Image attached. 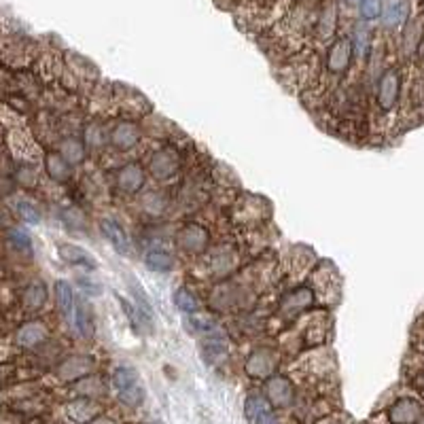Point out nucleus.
<instances>
[{
	"label": "nucleus",
	"instance_id": "1",
	"mask_svg": "<svg viewBox=\"0 0 424 424\" xmlns=\"http://www.w3.org/2000/svg\"><path fill=\"white\" fill-rule=\"evenodd\" d=\"M112 389L117 393L119 401L126 403L128 407H136L142 403L144 399V391H142V384L138 380V373L132 367H117L112 373Z\"/></svg>",
	"mask_w": 424,
	"mask_h": 424
},
{
	"label": "nucleus",
	"instance_id": "2",
	"mask_svg": "<svg viewBox=\"0 0 424 424\" xmlns=\"http://www.w3.org/2000/svg\"><path fill=\"white\" fill-rule=\"evenodd\" d=\"M276 367H278V353H274L272 348L253 350L244 363V371L255 380H267L269 375H274Z\"/></svg>",
	"mask_w": 424,
	"mask_h": 424
},
{
	"label": "nucleus",
	"instance_id": "3",
	"mask_svg": "<svg viewBox=\"0 0 424 424\" xmlns=\"http://www.w3.org/2000/svg\"><path fill=\"white\" fill-rule=\"evenodd\" d=\"M401 92V74L397 68H389L387 72H382L380 83H378V106L389 112L395 108Z\"/></svg>",
	"mask_w": 424,
	"mask_h": 424
},
{
	"label": "nucleus",
	"instance_id": "4",
	"mask_svg": "<svg viewBox=\"0 0 424 424\" xmlns=\"http://www.w3.org/2000/svg\"><path fill=\"white\" fill-rule=\"evenodd\" d=\"M265 397L276 409H285L293 403L295 391L293 382L287 375H269L265 380Z\"/></svg>",
	"mask_w": 424,
	"mask_h": 424
},
{
	"label": "nucleus",
	"instance_id": "5",
	"mask_svg": "<svg viewBox=\"0 0 424 424\" xmlns=\"http://www.w3.org/2000/svg\"><path fill=\"white\" fill-rule=\"evenodd\" d=\"M176 244H178V248L183 253L200 255V253H204L208 248V231L198 223H189L178 231Z\"/></svg>",
	"mask_w": 424,
	"mask_h": 424
},
{
	"label": "nucleus",
	"instance_id": "6",
	"mask_svg": "<svg viewBox=\"0 0 424 424\" xmlns=\"http://www.w3.org/2000/svg\"><path fill=\"white\" fill-rule=\"evenodd\" d=\"M422 418H424V405L412 397H401L389 407V420L393 424H420Z\"/></svg>",
	"mask_w": 424,
	"mask_h": 424
},
{
	"label": "nucleus",
	"instance_id": "7",
	"mask_svg": "<svg viewBox=\"0 0 424 424\" xmlns=\"http://www.w3.org/2000/svg\"><path fill=\"white\" fill-rule=\"evenodd\" d=\"M355 56V45L348 36H341L337 41L329 47L327 51V70L331 74H341L346 68L350 66Z\"/></svg>",
	"mask_w": 424,
	"mask_h": 424
},
{
	"label": "nucleus",
	"instance_id": "8",
	"mask_svg": "<svg viewBox=\"0 0 424 424\" xmlns=\"http://www.w3.org/2000/svg\"><path fill=\"white\" fill-rule=\"evenodd\" d=\"M244 414L251 424H278L272 403L267 401L265 395H259V393H253L246 397Z\"/></svg>",
	"mask_w": 424,
	"mask_h": 424
},
{
	"label": "nucleus",
	"instance_id": "9",
	"mask_svg": "<svg viewBox=\"0 0 424 424\" xmlns=\"http://www.w3.org/2000/svg\"><path fill=\"white\" fill-rule=\"evenodd\" d=\"M149 170H151V176L155 180H168L174 176V172L178 170V155L174 149H160L153 153L151 158V164H149Z\"/></svg>",
	"mask_w": 424,
	"mask_h": 424
},
{
	"label": "nucleus",
	"instance_id": "10",
	"mask_svg": "<svg viewBox=\"0 0 424 424\" xmlns=\"http://www.w3.org/2000/svg\"><path fill=\"white\" fill-rule=\"evenodd\" d=\"M47 337H49V329L45 327L43 321H28L17 329L15 344L24 350H34L41 344H45Z\"/></svg>",
	"mask_w": 424,
	"mask_h": 424
},
{
	"label": "nucleus",
	"instance_id": "11",
	"mask_svg": "<svg viewBox=\"0 0 424 424\" xmlns=\"http://www.w3.org/2000/svg\"><path fill=\"white\" fill-rule=\"evenodd\" d=\"M108 142L117 151H130L140 142V126L134 121H119L108 134Z\"/></svg>",
	"mask_w": 424,
	"mask_h": 424
},
{
	"label": "nucleus",
	"instance_id": "12",
	"mask_svg": "<svg viewBox=\"0 0 424 424\" xmlns=\"http://www.w3.org/2000/svg\"><path fill=\"white\" fill-rule=\"evenodd\" d=\"M100 405L90 399V397H79L66 405V416L70 422L74 424H90L92 420H96L100 416Z\"/></svg>",
	"mask_w": 424,
	"mask_h": 424
},
{
	"label": "nucleus",
	"instance_id": "13",
	"mask_svg": "<svg viewBox=\"0 0 424 424\" xmlns=\"http://www.w3.org/2000/svg\"><path fill=\"white\" fill-rule=\"evenodd\" d=\"M94 367V359L92 357H85V355H74V357H68L64 363L58 365V378L64 380V382H74L79 378H85Z\"/></svg>",
	"mask_w": 424,
	"mask_h": 424
},
{
	"label": "nucleus",
	"instance_id": "14",
	"mask_svg": "<svg viewBox=\"0 0 424 424\" xmlns=\"http://www.w3.org/2000/svg\"><path fill=\"white\" fill-rule=\"evenodd\" d=\"M100 229H102V236L108 240V244L117 251V253H121V255H130V238H128V234H126V229H124V225L121 223H117V221H112V219H102L100 221Z\"/></svg>",
	"mask_w": 424,
	"mask_h": 424
},
{
	"label": "nucleus",
	"instance_id": "15",
	"mask_svg": "<svg viewBox=\"0 0 424 424\" xmlns=\"http://www.w3.org/2000/svg\"><path fill=\"white\" fill-rule=\"evenodd\" d=\"M144 185V170L138 164H128L117 172V187L128 196H134Z\"/></svg>",
	"mask_w": 424,
	"mask_h": 424
},
{
	"label": "nucleus",
	"instance_id": "16",
	"mask_svg": "<svg viewBox=\"0 0 424 424\" xmlns=\"http://www.w3.org/2000/svg\"><path fill=\"white\" fill-rule=\"evenodd\" d=\"M76 301H79V297L74 295L72 287H70L66 280H58V282H56V303H58V307H60L62 316L68 321V325H72V321H74Z\"/></svg>",
	"mask_w": 424,
	"mask_h": 424
},
{
	"label": "nucleus",
	"instance_id": "17",
	"mask_svg": "<svg viewBox=\"0 0 424 424\" xmlns=\"http://www.w3.org/2000/svg\"><path fill=\"white\" fill-rule=\"evenodd\" d=\"M60 259L64 261V263H68V265H79V267H85V269H96L98 267V263H96V259L90 255V253H85L83 248H79V246H72V244H60Z\"/></svg>",
	"mask_w": 424,
	"mask_h": 424
},
{
	"label": "nucleus",
	"instance_id": "18",
	"mask_svg": "<svg viewBox=\"0 0 424 424\" xmlns=\"http://www.w3.org/2000/svg\"><path fill=\"white\" fill-rule=\"evenodd\" d=\"M45 168L49 178L56 183H68L72 176V166L62 158V153H49L45 158Z\"/></svg>",
	"mask_w": 424,
	"mask_h": 424
},
{
	"label": "nucleus",
	"instance_id": "19",
	"mask_svg": "<svg viewBox=\"0 0 424 424\" xmlns=\"http://www.w3.org/2000/svg\"><path fill=\"white\" fill-rule=\"evenodd\" d=\"M22 301L28 310H41V307L47 303V287L41 280H34L24 289Z\"/></svg>",
	"mask_w": 424,
	"mask_h": 424
},
{
	"label": "nucleus",
	"instance_id": "20",
	"mask_svg": "<svg viewBox=\"0 0 424 424\" xmlns=\"http://www.w3.org/2000/svg\"><path fill=\"white\" fill-rule=\"evenodd\" d=\"M225 353H227V341H225V337H223V335H217V333L210 331V335L202 341V355H204V361L212 365V363L221 361V359L225 357Z\"/></svg>",
	"mask_w": 424,
	"mask_h": 424
},
{
	"label": "nucleus",
	"instance_id": "21",
	"mask_svg": "<svg viewBox=\"0 0 424 424\" xmlns=\"http://www.w3.org/2000/svg\"><path fill=\"white\" fill-rule=\"evenodd\" d=\"M60 153H62V158L70 166H76V164H83L85 162L87 146L79 138H64L62 144H60Z\"/></svg>",
	"mask_w": 424,
	"mask_h": 424
},
{
	"label": "nucleus",
	"instance_id": "22",
	"mask_svg": "<svg viewBox=\"0 0 424 424\" xmlns=\"http://www.w3.org/2000/svg\"><path fill=\"white\" fill-rule=\"evenodd\" d=\"M144 265L151 269V272H170V269L174 267V257L172 253L164 251V248H153L144 255Z\"/></svg>",
	"mask_w": 424,
	"mask_h": 424
},
{
	"label": "nucleus",
	"instance_id": "23",
	"mask_svg": "<svg viewBox=\"0 0 424 424\" xmlns=\"http://www.w3.org/2000/svg\"><path fill=\"white\" fill-rule=\"evenodd\" d=\"M310 303H312V291L305 289V287H301V289H295V291L282 301V310H287V312H297V310H301V307L310 305Z\"/></svg>",
	"mask_w": 424,
	"mask_h": 424
},
{
	"label": "nucleus",
	"instance_id": "24",
	"mask_svg": "<svg viewBox=\"0 0 424 424\" xmlns=\"http://www.w3.org/2000/svg\"><path fill=\"white\" fill-rule=\"evenodd\" d=\"M174 303H176L178 310L185 312V314H196V312H200V307H202L198 297L191 293L189 289H178L174 293Z\"/></svg>",
	"mask_w": 424,
	"mask_h": 424
},
{
	"label": "nucleus",
	"instance_id": "25",
	"mask_svg": "<svg viewBox=\"0 0 424 424\" xmlns=\"http://www.w3.org/2000/svg\"><path fill=\"white\" fill-rule=\"evenodd\" d=\"M9 244L19 253H32V238L26 229H11L9 231Z\"/></svg>",
	"mask_w": 424,
	"mask_h": 424
},
{
	"label": "nucleus",
	"instance_id": "26",
	"mask_svg": "<svg viewBox=\"0 0 424 424\" xmlns=\"http://www.w3.org/2000/svg\"><path fill=\"white\" fill-rule=\"evenodd\" d=\"M104 140H106V134H104L102 126L98 121L90 124L87 130H85V144L92 146V149H98V146L104 144Z\"/></svg>",
	"mask_w": 424,
	"mask_h": 424
},
{
	"label": "nucleus",
	"instance_id": "27",
	"mask_svg": "<svg viewBox=\"0 0 424 424\" xmlns=\"http://www.w3.org/2000/svg\"><path fill=\"white\" fill-rule=\"evenodd\" d=\"M62 219H64V223H66L72 231H74V229H85V223H87L85 214H83L81 210H76V208H68V210H64Z\"/></svg>",
	"mask_w": 424,
	"mask_h": 424
},
{
	"label": "nucleus",
	"instance_id": "28",
	"mask_svg": "<svg viewBox=\"0 0 424 424\" xmlns=\"http://www.w3.org/2000/svg\"><path fill=\"white\" fill-rule=\"evenodd\" d=\"M17 214L24 219V221H28V223H38L41 221V212L36 210V206L32 204V202H28V200H22V202H17Z\"/></svg>",
	"mask_w": 424,
	"mask_h": 424
},
{
	"label": "nucleus",
	"instance_id": "29",
	"mask_svg": "<svg viewBox=\"0 0 424 424\" xmlns=\"http://www.w3.org/2000/svg\"><path fill=\"white\" fill-rule=\"evenodd\" d=\"M359 9L365 19H378L382 15V0H361Z\"/></svg>",
	"mask_w": 424,
	"mask_h": 424
},
{
	"label": "nucleus",
	"instance_id": "30",
	"mask_svg": "<svg viewBox=\"0 0 424 424\" xmlns=\"http://www.w3.org/2000/svg\"><path fill=\"white\" fill-rule=\"evenodd\" d=\"M17 180H19V185H24V187H34V185L38 183V174H36L34 166L22 164V166L17 168Z\"/></svg>",
	"mask_w": 424,
	"mask_h": 424
},
{
	"label": "nucleus",
	"instance_id": "31",
	"mask_svg": "<svg viewBox=\"0 0 424 424\" xmlns=\"http://www.w3.org/2000/svg\"><path fill=\"white\" fill-rule=\"evenodd\" d=\"M405 17H407V5L399 3L387 13V19H384V22H387V26H401L405 22Z\"/></svg>",
	"mask_w": 424,
	"mask_h": 424
},
{
	"label": "nucleus",
	"instance_id": "32",
	"mask_svg": "<svg viewBox=\"0 0 424 424\" xmlns=\"http://www.w3.org/2000/svg\"><path fill=\"white\" fill-rule=\"evenodd\" d=\"M90 424H115V422H112V420H108V418H100V416H98V418H96V420H92Z\"/></svg>",
	"mask_w": 424,
	"mask_h": 424
},
{
	"label": "nucleus",
	"instance_id": "33",
	"mask_svg": "<svg viewBox=\"0 0 424 424\" xmlns=\"http://www.w3.org/2000/svg\"><path fill=\"white\" fill-rule=\"evenodd\" d=\"M346 3H348V5H359L361 0H346Z\"/></svg>",
	"mask_w": 424,
	"mask_h": 424
},
{
	"label": "nucleus",
	"instance_id": "34",
	"mask_svg": "<svg viewBox=\"0 0 424 424\" xmlns=\"http://www.w3.org/2000/svg\"><path fill=\"white\" fill-rule=\"evenodd\" d=\"M329 424H344V422H329Z\"/></svg>",
	"mask_w": 424,
	"mask_h": 424
}]
</instances>
